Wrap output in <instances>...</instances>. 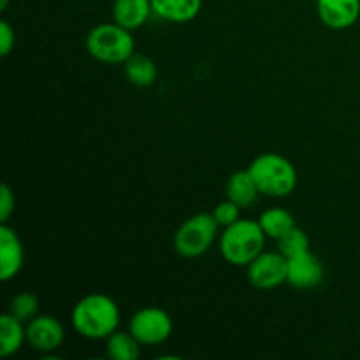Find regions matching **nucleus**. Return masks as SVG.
Segmentation results:
<instances>
[{
    "label": "nucleus",
    "mask_w": 360,
    "mask_h": 360,
    "mask_svg": "<svg viewBox=\"0 0 360 360\" xmlns=\"http://www.w3.org/2000/svg\"><path fill=\"white\" fill-rule=\"evenodd\" d=\"M267 236L259 220L239 218L231 227H225L218 238L220 253L231 266L246 267L264 252Z\"/></svg>",
    "instance_id": "2"
},
{
    "label": "nucleus",
    "mask_w": 360,
    "mask_h": 360,
    "mask_svg": "<svg viewBox=\"0 0 360 360\" xmlns=\"http://www.w3.org/2000/svg\"><path fill=\"white\" fill-rule=\"evenodd\" d=\"M153 14L169 23H188L199 16L202 0H151Z\"/></svg>",
    "instance_id": "13"
},
{
    "label": "nucleus",
    "mask_w": 360,
    "mask_h": 360,
    "mask_svg": "<svg viewBox=\"0 0 360 360\" xmlns=\"http://www.w3.org/2000/svg\"><path fill=\"white\" fill-rule=\"evenodd\" d=\"M14 44H16V35H14L13 27L9 25V21L2 20L0 21V55H9L13 51Z\"/></svg>",
    "instance_id": "23"
},
{
    "label": "nucleus",
    "mask_w": 360,
    "mask_h": 360,
    "mask_svg": "<svg viewBox=\"0 0 360 360\" xmlns=\"http://www.w3.org/2000/svg\"><path fill=\"white\" fill-rule=\"evenodd\" d=\"M260 192L253 181L252 174L246 171H238L229 178L227 181V199L236 202L241 207H250L257 199Z\"/></svg>",
    "instance_id": "15"
},
{
    "label": "nucleus",
    "mask_w": 360,
    "mask_h": 360,
    "mask_svg": "<svg viewBox=\"0 0 360 360\" xmlns=\"http://www.w3.org/2000/svg\"><path fill=\"white\" fill-rule=\"evenodd\" d=\"M316 14L327 28L347 30L360 18V0H316Z\"/></svg>",
    "instance_id": "9"
},
{
    "label": "nucleus",
    "mask_w": 360,
    "mask_h": 360,
    "mask_svg": "<svg viewBox=\"0 0 360 360\" xmlns=\"http://www.w3.org/2000/svg\"><path fill=\"white\" fill-rule=\"evenodd\" d=\"M172 329L174 326L171 315L165 309L155 306L136 311L129 322V330L143 347H157L165 343L171 338Z\"/></svg>",
    "instance_id": "6"
},
{
    "label": "nucleus",
    "mask_w": 360,
    "mask_h": 360,
    "mask_svg": "<svg viewBox=\"0 0 360 360\" xmlns=\"http://www.w3.org/2000/svg\"><path fill=\"white\" fill-rule=\"evenodd\" d=\"M241 206H238L236 202H232L231 199H225L221 200L220 204H217V207H214L213 211V217L214 220H217V224L220 225L221 229L225 227H231L232 224H236V221L241 218Z\"/></svg>",
    "instance_id": "21"
},
{
    "label": "nucleus",
    "mask_w": 360,
    "mask_h": 360,
    "mask_svg": "<svg viewBox=\"0 0 360 360\" xmlns=\"http://www.w3.org/2000/svg\"><path fill=\"white\" fill-rule=\"evenodd\" d=\"M14 210H16V199H14L13 190L7 185H2L0 188V221L7 224L9 218L13 217Z\"/></svg>",
    "instance_id": "22"
},
{
    "label": "nucleus",
    "mask_w": 360,
    "mask_h": 360,
    "mask_svg": "<svg viewBox=\"0 0 360 360\" xmlns=\"http://www.w3.org/2000/svg\"><path fill=\"white\" fill-rule=\"evenodd\" d=\"M9 313L21 322L28 323L39 315V299L32 292H20L11 299Z\"/></svg>",
    "instance_id": "20"
},
{
    "label": "nucleus",
    "mask_w": 360,
    "mask_h": 360,
    "mask_svg": "<svg viewBox=\"0 0 360 360\" xmlns=\"http://www.w3.org/2000/svg\"><path fill=\"white\" fill-rule=\"evenodd\" d=\"M27 341V323L18 320L9 311L0 316V357L18 354Z\"/></svg>",
    "instance_id": "14"
},
{
    "label": "nucleus",
    "mask_w": 360,
    "mask_h": 360,
    "mask_svg": "<svg viewBox=\"0 0 360 360\" xmlns=\"http://www.w3.org/2000/svg\"><path fill=\"white\" fill-rule=\"evenodd\" d=\"M143 345L130 330H116L105 340V355L112 360H137Z\"/></svg>",
    "instance_id": "17"
},
{
    "label": "nucleus",
    "mask_w": 360,
    "mask_h": 360,
    "mask_svg": "<svg viewBox=\"0 0 360 360\" xmlns=\"http://www.w3.org/2000/svg\"><path fill=\"white\" fill-rule=\"evenodd\" d=\"M246 276L257 290H274L287 283L288 259L281 252H262L246 266Z\"/></svg>",
    "instance_id": "7"
},
{
    "label": "nucleus",
    "mask_w": 360,
    "mask_h": 360,
    "mask_svg": "<svg viewBox=\"0 0 360 360\" xmlns=\"http://www.w3.org/2000/svg\"><path fill=\"white\" fill-rule=\"evenodd\" d=\"M120 308L105 294H88L72 309L74 330L84 340H108L120 327Z\"/></svg>",
    "instance_id": "1"
},
{
    "label": "nucleus",
    "mask_w": 360,
    "mask_h": 360,
    "mask_svg": "<svg viewBox=\"0 0 360 360\" xmlns=\"http://www.w3.org/2000/svg\"><path fill=\"white\" fill-rule=\"evenodd\" d=\"M259 224L262 227L264 234L267 238L274 239V241H278L285 232L295 227L294 217L287 210H283V207H271V210H266L259 217Z\"/></svg>",
    "instance_id": "18"
},
{
    "label": "nucleus",
    "mask_w": 360,
    "mask_h": 360,
    "mask_svg": "<svg viewBox=\"0 0 360 360\" xmlns=\"http://www.w3.org/2000/svg\"><path fill=\"white\" fill-rule=\"evenodd\" d=\"M25 252L16 231L7 224L0 227V280L4 283L14 280L23 269Z\"/></svg>",
    "instance_id": "11"
},
{
    "label": "nucleus",
    "mask_w": 360,
    "mask_h": 360,
    "mask_svg": "<svg viewBox=\"0 0 360 360\" xmlns=\"http://www.w3.org/2000/svg\"><path fill=\"white\" fill-rule=\"evenodd\" d=\"M220 225L213 213H197L183 221L174 234V250L185 259L202 257L220 238Z\"/></svg>",
    "instance_id": "5"
},
{
    "label": "nucleus",
    "mask_w": 360,
    "mask_h": 360,
    "mask_svg": "<svg viewBox=\"0 0 360 360\" xmlns=\"http://www.w3.org/2000/svg\"><path fill=\"white\" fill-rule=\"evenodd\" d=\"M65 340V329L51 315H37L27 323V343L41 354L58 350Z\"/></svg>",
    "instance_id": "8"
},
{
    "label": "nucleus",
    "mask_w": 360,
    "mask_h": 360,
    "mask_svg": "<svg viewBox=\"0 0 360 360\" xmlns=\"http://www.w3.org/2000/svg\"><path fill=\"white\" fill-rule=\"evenodd\" d=\"M86 51L97 62L118 65L125 63L136 53L132 32L115 23H101L86 35Z\"/></svg>",
    "instance_id": "4"
},
{
    "label": "nucleus",
    "mask_w": 360,
    "mask_h": 360,
    "mask_svg": "<svg viewBox=\"0 0 360 360\" xmlns=\"http://www.w3.org/2000/svg\"><path fill=\"white\" fill-rule=\"evenodd\" d=\"M151 14H153L151 0H115L112 2V20L130 32L144 27Z\"/></svg>",
    "instance_id": "12"
},
{
    "label": "nucleus",
    "mask_w": 360,
    "mask_h": 360,
    "mask_svg": "<svg viewBox=\"0 0 360 360\" xmlns=\"http://www.w3.org/2000/svg\"><path fill=\"white\" fill-rule=\"evenodd\" d=\"M260 195L271 199L288 197L297 186V171L288 158L280 153H262L248 165Z\"/></svg>",
    "instance_id": "3"
},
{
    "label": "nucleus",
    "mask_w": 360,
    "mask_h": 360,
    "mask_svg": "<svg viewBox=\"0 0 360 360\" xmlns=\"http://www.w3.org/2000/svg\"><path fill=\"white\" fill-rule=\"evenodd\" d=\"M123 70H125L127 79L137 88L151 86V84H155L158 76L157 65H155L153 60L146 55H139V53H134V55L123 63Z\"/></svg>",
    "instance_id": "16"
},
{
    "label": "nucleus",
    "mask_w": 360,
    "mask_h": 360,
    "mask_svg": "<svg viewBox=\"0 0 360 360\" xmlns=\"http://www.w3.org/2000/svg\"><path fill=\"white\" fill-rule=\"evenodd\" d=\"M7 4H9V0H0V11H6Z\"/></svg>",
    "instance_id": "24"
},
{
    "label": "nucleus",
    "mask_w": 360,
    "mask_h": 360,
    "mask_svg": "<svg viewBox=\"0 0 360 360\" xmlns=\"http://www.w3.org/2000/svg\"><path fill=\"white\" fill-rule=\"evenodd\" d=\"M323 266L316 255L304 252L297 257L288 259L287 283L299 290H309L322 283Z\"/></svg>",
    "instance_id": "10"
},
{
    "label": "nucleus",
    "mask_w": 360,
    "mask_h": 360,
    "mask_svg": "<svg viewBox=\"0 0 360 360\" xmlns=\"http://www.w3.org/2000/svg\"><path fill=\"white\" fill-rule=\"evenodd\" d=\"M276 243L278 252L283 253L287 259H292V257H297L301 255V253L309 252V238L306 236V232L302 231V229L297 227V225L292 227L288 232H285Z\"/></svg>",
    "instance_id": "19"
}]
</instances>
